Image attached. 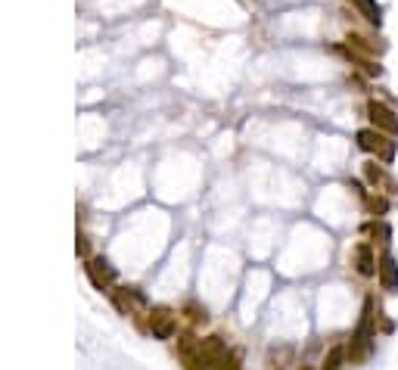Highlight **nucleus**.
Returning a JSON list of instances; mask_svg holds the SVG:
<instances>
[{
  "mask_svg": "<svg viewBox=\"0 0 398 370\" xmlns=\"http://www.w3.org/2000/svg\"><path fill=\"white\" fill-rule=\"evenodd\" d=\"M373 296L364 299V308H361V321H358L351 339L345 343L349 352V364H364L373 355V339H377V311H373Z\"/></svg>",
  "mask_w": 398,
  "mask_h": 370,
  "instance_id": "f257e3e1",
  "label": "nucleus"
},
{
  "mask_svg": "<svg viewBox=\"0 0 398 370\" xmlns=\"http://www.w3.org/2000/svg\"><path fill=\"white\" fill-rule=\"evenodd\" d=\"M177 321H181V314L175 308H169V305H153V308H147L143 314L134 317V323L143 333H149L153 339H162V343L177 336Z\"/></svg>",
  "mask_w": 398,
  "mask_h": 370,
  "instance_id": "f03ea898",
  "label": "nucleus"
},
{
  "mask_svg": "<svg viewBox=\"0 0 398 370\" xmlns=\"http://www.w3.org/2000/svg\"><path fill=\"white\" fill-rule=\"evenodd\" d=\"M355 143H358V149H364L367 156H373V159H380V162H395V153H398V147H395V140H392V134H386V131H380V128H361L355 134Z\"/></svg>",
  "mask_w": 398,
  "mask_h": 370,
  "instance_id": "7ed1b4c3",
  "label": "nucleus"
},
{
  "mask_svg": "<svg viewBox=\"0 0 398 370\" xmlns=\"http://www.w3.org/2000/svg\"><path fill=\"white\" fill-rule=\"evenodd\" d=\"M109 299H112L115 311L131 317V321L147 311V296H143V290H137V286H112V290H109Z\"/></svg>",
  "mask_w": 398,
  "mask_h": 370,
  "instance_id": "20e7f679",
  "label": "nucleus"
},
{
  "mask_svg": "<svg viewBox=\"0 0 398 370\" xmlns=\"http://www.w3.org/2000/svg\"><path fill=\"white\" fill-rule=\"evenodd\" d=\"M361 171H364V181L371 184V190H377V193H386V196H398V181L392 177V171L386 169V162L367 159Z\"/></svg>",
  "mask_w": 398,
  "mask_h": 370,
  "instance_id": "39448f33",
  "label": "nucleus"
},
{
  "mask_svg": "<svg viewBox=\"0 0 398 370\" xmlns=\"http://www.w3.org/2000/svg\"><path fill=\"white\" fill-rule=\"evenodd\" d=\"M84 274H88V280L94 283L100 293H109L115 286V268L106 262L103 256H90L84 258Z\"/></svg>",
  "mask_w": 398,
  "mask_h": 370,
  "instance_id": "423d86ee",
  "label": "nucleus"
},
{
  "mask_svg": "<svg viewBox=\"0 0 398 370\" xmlns=\"http://www.w3.org/2000/svg\"><path fill=\"white\" fill-rule=\"evenodd\" d=\"M351 268H355V274L358 277H364V280H371V277H377V252H373V246L367 240H361V243H355L351 246Z\"/></svg>",
  "mask_w": 398,
  "mask_h": 370,
  "instance_id": "0eeeda50",
  "label": "nucleus"
},
{
  "mask_svg": "<svg viewBox=\"0 0 398 370\" xmlns=\"http://www.w3.org/2000/svg\"><path fill=\"white\" fill-rule=\"evenodd\" d=\"M367 119H371L373 128L386 131V134H392V137L398 134V115L392 112V109L386 106V103H380V100H371V103H367Z\"/></svg>",
  "mask_w": 398,
  "mask_h": 370,
  "instance_id": "6e6552de",
  "label": "nucleus"
},
{
  "mask_svg": "<svg viewBox=\"0 0 398 370\" xmlns=\"http://www.w3.org/2000/svg\"><path fill=\"white\" fill-rule=\"evenodd\" d=\"M377 280L386 293H398V262L392 252H383L377 262Z\"/></svg>",
  "mask_w": 398,
  "mask_h": 370,
  "instance_id": "1a4fd4ad",
  "label": "nucleus"
},
{
  "mask_svg": "<svg viewBox=\"0 0 398 370\" xmlns=\"http://www.w3.org/2000/svg\"><path fill=\"white\" fill-rule=\"evenodd\" d=\"M351 7L358 10V16H364L367 25H373V28L383 25V10H380L377 0H351Z\"/></svg>",
  "mask_w": 398,
  "mask_h": 370,
  "instance_id": "9d476101",
  "label": "nucleus"
},
{
  "mask_svg": "<svg viewBox=\"0 0 398 370\" xmlns=\"http://www.w3.org/2000/svg\"><path fill=\"white\" fill-rule=\"evenodd\" d=\"M361 199H364L367 215H373V218H386V215H389V199H392V196L377 193V190H373V193H364Z\"/></svg>",
  "mask_w": 398,
  "mask_h": 370,
  "instance_id": "9b49d317",
  "label": "nucleus"
},
{
  "mask_svg": "<svg viewBox=\"0 0 398 370\" xmlns=\"http://www.w3.org/2000/svg\"><path fill=\"white\" fill-rule=\"evenodd\" d=\"M361 234H367L371 240L383 243V246H389V243H392V227L383 221V218H371V221L361 227Z\"/></svg>",
  "mask_w": 398,
  "mask_h": 370,
  "instance_id": "f8f14e48",
  "label": "nucleus"
},
{
  "mask_svg": "<svg viewBox=\"0 0 398 370\" xmlns=\"http://www.w3.org/2000/svg\"><path fill=\"white\" fill-rule=\"evenodd\" d=\"M181 321H187L190 327H206L209 323V308L199 302H187L181 308Z\"/></svg>",
  "mask_w": 398,
  "mask_h": 370,
  "instance_id": "ddd939ff",
  "label": "nucleus"
},
{
  "mask_svg": "<svg viewBox=\"0 0 398 370\" xmlns=\"http://www.w3.org/2000/svg\"><path fill=\"white\" fill-rule=\"evenodd\" d=\"M345 44H349L355 53H364V56H373V53H383V44H373L371 38H364V34L358 32H349V38H345Z\"/></svg>",
  "mask_w": 398,
  "mask_h": 370,
  "instance_id": "4468645a",
  "label": "nucleus"
},
{
  "mask_svg": "<svg viewBox=\"0 0 398 370\" xmlns=\"http://www.w3.org/2000/svg\"><path fill=\"white\" fill-rule=\"evenodd\" d=\"M199 349H203V355L209 358L212 367H215V361L224 355V352H227V343H224V336H218V333H215V336L199 339Z\"/></svg>",
  "mask_w": 398,
  "mask_h": 370,
  "instance_id": "2eb2a0df",
  "label": "nucleus"
},
{
  "mask_svg": "<svg viewBox=\"0 0 398 370\" xmlns=\"http://www.w3.org/2000/svg\"><path fill=\"white\" fill-rule=\"evenodd\" d=\"M345 364H349V352H345V345H333V349L327 352L321 370H345Z\"/></svg>",
  "mask_w": 398,
  "mask_h": 370,
  "instance_id": "dca6fc26",
  "label": "nucleus"
},
{
  "mask_svg": "<svg viewBox=\"0 0 398 370\" xmlns=\"http://www.w3.org/2000/svg\"><path fill=\"white\" fill-rule=\"evenodd\" d=\"M212 370H243V367H240V352H236V349H227V352H224V355L215 361V367H212Z\"/></svg>",
  "mask_w": 398,
  "mask_h": 370,
  "instance_id": "f3484780",
  "label": "nucleus"
},
{
  "mask_svg": "<svg viewBox=\"0 0 398 370\" xmlns=\"http://www.w3.org/2000/svg\"><path fill=\"white\" fill-rule=\"evenodd\" d=\"M75 249H78V256H82V258H90V240H88V234H84L82 227H78V240H75Z\"/></svg>",
  "mask_w": 398,
  "mask_h": 370,
  "instance_id": "a211bd4d",
  "label": "nucleus"
},
{
  "mask_svg": "<svg viewBox=\"0 0 398 370\" xmlns=\"http://www.w3.org/2000/svg\"><path fill=\"white\" fill-rule=\"evenodd\" d=\"M299 370H314V367H308V364H302V367H299Z\"/></svg>",
  "mask_w": 398,
  "mask_h": 370,
  "instance_id": "6ab92c4d",
  "label": "nucleus"
}]
</instances>
